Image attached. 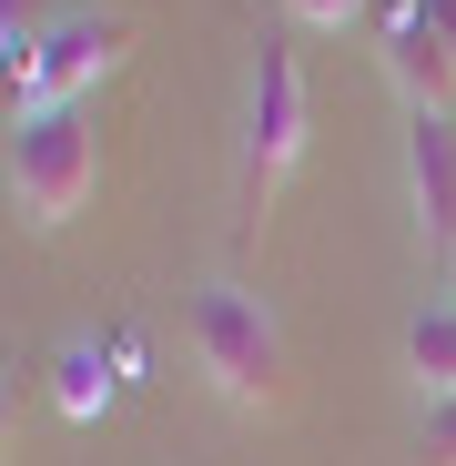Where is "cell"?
<instances>
[{
    "instance_id": "6da1fadb",
    "label": "cell",
    "mask_w": 456,
    "mask_h": 466,
    "mask_svg": "<svg viewBox=\"0 0 456 466\" xmlns=\"http://www.w3.org/2000/svg\"><path fill=\"white\" fill-rule=\"evenodd\" d=\"M193 355L223 406H274L284 396V325L254 284H203L193 294Z\"/></svg>"
},
{
    "instance_id": "7a4b0ae2",
    "label": "cell",
    "mask_w": 456,
    "mask_h": 466,
    "mask_svg": "<svg viewBox=\"0 0 456 466\" xmlns=\"http://www.w3.org/2000/svg\"><path fill=\"white\" fill-rule=\"evenodd\" d=\"M304 132H315L304 61L284 41H254V71H244V213H264L284 193V173L304 163Z\"/></svg>"
},
{
    "instance_id": "3957f363",
    "label": "cell",
    "mask_w": 456,
    "mask_h": 466,
    "mask_svg": "<svg viewBox=\"0 0 456 466\" xmlns=\"http://www.w3.org/2000/svg\"><path fill=\"white\" fill-rule=\"evenodd\" d=\"M92 183H102V142H92L82 102L71 112H11V203L31 223H71L92 203Z\"/></svg>"
},
{
    "instance_id": "277c9868",
    "label": "cell",
    "mask_w": 456,
    "mask_h": 466,
    "mask_svg": "<svg viewBox=\"0 0 456 466\" xmlns=\"http://www.w3.org/2000/svg\"><path fill=\"white\" fill-rule=\"evenodd\" d=\"M122 51H132V21H92V11H71V21H51L21 61H11V112H71L92 82H112L122 71Z\"/></svg>"
},
{
    "instance_id": "5b68a950",
    "label": "cell",
    "mask_w": 456,
    "mask_h": 466,
    "mask_svg": "<svg viewBox=\"0 0 456 466\" xmlns=\"http://www.w3.org/2000/svg\"><path fill=\"white\" fill-rule=\"evenodd\" d=\"M406 203L416 244L456 254V112H406Z\"/></svg>"
},
{
    "instance_id": "8992f818",
    "label": "cell",
    "mask_w": 456,
    "mask_h": 466,
    "mask_svg": "<svg viewBox=\"0 0 456 466\" xmlns=\"http://www.w3.org/2000/svg\"><path fill=\"white\" fill-rule=\"evenodd\" d=\"M386 71H396L406 112H456V41L436 31L426 0H416L406 21H386Z\"/></svg>"
},
{
    "instance_id": "52a82bcc",
    "label": "cell",
    "mask_w": 456,
    "mask_h": 466,
    "mask_svg": "<svg viewBox=\"0 0 456 466\" xmlns=\"http://www.w3.org/2000/svg\"><path fill=\"white\" fill-rule=\"evenodd\" d=\"M51 406H61L71 426H92V416L112 406V355H102L92 335H71V345L51 355Z\"/></svg>"
},
{
    "instance_id": "ba28073f",
    "label": "cell",
    "mask_w": 456,
    "mask_h": 466,
    "mask_svg": "<svg viewBox=\"0 0 456 466\" xmlns=\"http://www.w3.org/2000/svg\"><path fill=\"white\" fill-rule=\"evenodd\" d=\"M406 365H416V385H426V406H436V396H456V294H446V304H426V315L406 325Z\"/></svg>"
},
{
    "instance_id": "9c48e42d",
    "label": "cell",
    "mask_w": 456,
    "mask_h": 466,
    "mask_svg": "<svg viewBox=\"0 0 456 466\" xmlns=\"http://www.w3.org/2000/svg\"><path fill=\"white\" fill-rule=\"evenodd\" d=\"M416 466H456V396L426 406V426H416Z\"/></svg>"
},
{
    "instance_id": "30bf717a",
    "label": "cell",
    "mask_w": 456,
    "mask_h": 466,
    "mask_svg": "<svg viewBox=\"0 0 456 466\" xmlns=\"http://www.w3.org/2000/svg\"><path fill=\"white\" fill-rule=\"evenodd\" d=\"M284 11H294V21H315V31H345L365 0H284Z\"/></svg>"
},
{
    "instance_id": "8fae6325",
    "label": "cell",
    "mask_w": 456,
    "mask_h": 466,
    "mask_svg": "<svg viewBox=\"0 0 456 466\" xmlns=\"http://www.w3.org/2000/svg\"><path fill=\"white\" fill-rule=\"evenodd\" d=\"M426 11H436V31H446V41H456V0H426Z\"/></svg>"
}]
</instances>
